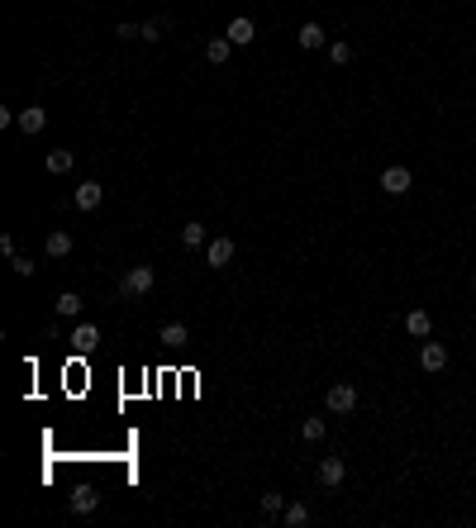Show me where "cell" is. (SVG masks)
<instances>
[{
	"instance_id": "10",
	"label": "cell",
	"mask_w": 476,
	"mask_h": 528,
	"mask_svg": "<svg viewBox=\"0 0 476 528\" xmlns=\"http://www.w3.org/2000/svg\"><path fill=\"white\" fill-rule=\"evenodd\" d=\"M405 334L428 338V334H433V314H428V309H410V314H405Z\"/></svg>"
},
{
	"instance_id": "14",
	"label": "cell",
	"mask_w": 476,
	"mask_h": 528,
	"mask_svg": "<svg viewBox=\"0 0 476 528\" xmlns=\"http://www.w3.org/2000/svg\"><path fill=\"white\" fill-rule=\"evenodd\" d=\"M72 167H77V153H67V148H53V153H48V172L53 176L72 172Z\"/></svg>"
},
{
	"instance_id": "17",
	"label": "cell",
	"mask_w": 476,
	"mask_h": 528,
	"mask_svg": "<svg viewBox=\"0 0 476 528\" xmlns=\"http://www.w3.org/2000/svg\"><path fill=\"white\" fill-rule=\"evenodd\" d=\"M167 29H172V19H167V15H162V19H148V24H139V38H143V43H158Z\"/></svg>"
},
{
	"instance_id": "2",
	"label": "cell",
	"mask_w": 476,
	"mask_h": 528,
	"mask_svg": "<svg viewBox=\"0 0 476 528\" xmlns=\"http://www.w3.org/2000/svg\"><path fill=\"white\" fill-rule=\"evenodd\" d=\"M153 281H158V276H153V267H129V272L119 276V295H124V300L148 295V290H153Z\"/></svg>"
},
{
	"instance_id": "9",
	"label": "cell",
	"mask_w": 476,
	"mask_h": 528,
	"mask_svg": "<svg viewBox=\"0 0 476 528\" xmlns=\"http://www.w3.org/2000/svg\"><path fill=\"white\" fill-rule=\"evenodd\" d=\"M419 367H424V371H443V367H448V348H443V343H424V352H419Z\"/></svg>"
},
{
	"instance_id": "16",
	"label": "cell",
	"mask_w": 476,
	"mask_h": 528,
	"mask_svg": "<svg viewBox=\"0 0 476 528\" xmlns=\"http://www.w3.org/2000/svg\"><path fill=\"white\" fill-rule=\"evenodd\" d=\"M43 253H48V257H67V253H72V233H67V229H58V233H48Z\"/></svg>"
},
{
	"instance_id": "25",
	"label": "cell",
	"mask_w": 476,
	"mask_h": 528,
	"mask_svg": "<svg viewBox=\"0 0 476 528\" xmlns=\"http://www.w3.org/2000/svg\"><path fill=\"white\" fill-rule=\"evenodd\" d=\"M10 267H15V276H33V262H29V257H10Z\"/></svg>"
},
{
	"instance_id": "12",
	"label": "cell",
	"mask_w": 476,
	"mask_h": 528,
	"mask_svg": "<svg viewBox=\"0 0 476 528\" xmlns=\"http://www.w3.org/2000/svg\"><path fill=\"white\" fill-rule=\"evenodd\" d=\"M19 128H24V133H43V128H48V110H38V105L19 110Z\"/></svg>"
},
{
	"instance_id": "7",
	"label": "cell",
	"mask_w": 476,
	"mask_h": 528,
	"mask_svg": "<svg viewBox=\"0 0 476 528\" xmlns=\"http://www.w3.org/2000/svg\"><path fill=\"white\" fill-rule=\"evenodd\" d=\"M100 200H105V186H100V181H81L77 186V209H100Z\"/></svg>"
},
{
	"instance_id": "20",
	"label": "cell",
	"mask_w": 476,
	"mask_h": 528,
	"mask_svg": "<svg viewBox=\"0 0 476 528\" xmlns=\"http://www.w3.org/2000/svg\"><path fill=\"white\" fill-rule=\"evenodd\" d=\"M162 343H167V348H181V343H190L186 324H162Z\"/></svg>"
},
{
	"instance_id": "4",
	"label": "cell",
	"mask_w": 476,
	"mask_h": 528,
	"mask_svg": "<svg viewBox=\"0 0 476 528\" xmlns=\"http://www.w3.org/2000/svg\"><path fill=\"white\" fill-rule=\"evenodd\" d=\"M410 186H414L410 167H386V172H381V191H386V195H405Z\"/></svg>"
},
{
	"instance_id": "3",
	"label": "cell",
	"mask_w": 476,
	"mask_h": 528,
	"mask_svg": "<svg viewBox=\"0 0 476 528\" xmlns=\"http://www.w3.org/2000/svg\"><path fill=\"white\" fill-rule=\"evenodd\" d=\"M224 38L234 43V48H248V43H257V24L248 15H238V19H229V29H224Z\"/></svg>"
},
{
	"instance_id": "5",
	"label": "cell",
	"mask_w": 476,
	"mask_h": 528,
	"mask_svg": "<svg viewBox=\"0 0 476 528\" xmlns=\"http://www.w3.org/2000/svg\"><path fill=\"white\" fill-rule=\"evenodd\" d=\"M205 262L210 267H229V262H234V238H210L205 243Z\"/></svg>"
},
{
	"instance_id": "24",
	"label": "cell",
	"mask_w": 476,
	"mask_h": 528,
	"mask_svg": "<svg viewBox=\"0 0 476 528\" xmlns=\"http://www.w3.org/2000/svg\"><path fill=\"white\" fill-rule=\"evenodd\" d=\"M281 510H286L281 490H267V495H262V514H281Z\"/></svg>"
},
{
	"instance_id": "8",
	"label": "cell",
	"mask_w": 476,
	"mask_h": 528,
	"mask_svg": "<svg viewBox=\"0 0 476 528\" xmlns=\"http://www.w3.org/2000/svg\"><path fill=\"white\" fill-rule=\"evenodd\" d=\"M343 476H348V466H343V457H324V462H319V480H324V485H343Z\"/></svg>"
},
{
	"instance_id": "6",
	"label": "cell",
	"mask_w": 476,
	"mask_h": 528,
	"mask_svg": "<svg viewBox=\"0 0 476 528\" xmlns=\"http://www.w3.org/2000/svg\"><path fill=\"white\" fill-rule=\"evenodd\" d=\"M95 505H100L95 485H77V490H72V500H67V510H72V514H95Z\"/></svg>"
},
{
	"instance_id": "21",
	"label": "cell",
	"mask_w": 476,
	"mask_h": 528,
	"mask_svg": "<svg viewBox=\"0 0 476 528\" xmlns=\"http://www.w3.org/2000/svg\"><path fill=\"white\" fill-rule=\"evenodd\" d=\"M281 519H286L291 528H305V524H310V510H305L301 500H296V505H286V510H281Z\"/></svg>"
},
{
	"instance_id": "1",
	"label": "cell",
	"mask_w": 476,
	"mask_h": 528,
	"mask_svg": "<svg viewBox=\"0 0 476 528\" xmlns=\"http://www.w3.org/2000/svg\"><path fill=\"white\" fill-rule=\"evenodd\" d=\"M324 405H329V414H352V409H357V385L333 381L329 390H324Z\"/></svg>"
},
{
	"instance_id": "13",
	"label": "cell",
	"mask_w": 476,
	"mask_h": 528,
	"mask_svg": "<svg viewBox=\"0 0 476 528\" xmlns=\"http://www.w3.org/2000/svg\"><path fill=\"white\" fill-rule=\"evenodd\" d=\"M53 309H58V319H77V314H81V295H77V290H63V295L53 300Z\"/></svg>"
},
{
	"instance_id": "23",
	"label": "cell",
	"mask_w": 476,
	"mask_h": 528,
	"mask_svg": "<svg viewBox=\"0 0 476 528\" xmlns=\"http://www.w3.org/2000/svg\"><path fill=\"white\" fill-rule=\"evenodd\" d=\"M329 62H333V67H348V62H352V48L343 43V38H333V43H329Z\"/></svg>"
},
{
	"instance_id": "11",
	"label": "cell",
	"mask_w": 476,
	"mask_h": 528,
	"mask_svg": "<svg viewBox=\"0 0 476 528\" xmlns=\"http://www.w3.org/2000/svg\"><path fill=\"white\" fill-rule=\"evenodd\" d=\"M95 343H100V329H95V324H77V329H72V348L77 352H91Z\"/></svg>"
},
{
	"instance_id": "15",
	"label": "cell",
	"mask_w": 476,
	"mask_h": 528,
	"mask_svg": "<svg viewBox=\"0 0 476 528\" xmlns=\"http://www.w3.org/2000/svg\"><path fill=\"white\" fill-rule=\"evenodd\" d=\"M205 57H210L215 67H224L229 57H234V43H229V38H210V43H205Z\"/></svg>"
},
{
	"instance_id": "18",
	"label": "cell",
	"mask_w": 476,
	"mask_h": 528,
	"mask_svg": "<svg viewBox=\"0 0 476 528\" xmlns=\"http://www.w3.org/2000/svg\"><path fill=\"white\" fill-rule=\"evenodd\" d=\"M296 43H301V48H324V29H319L315 19H310V24H301V33H296Z\"/></svg>"
},
{
	"instance_id": "22",
	"label": "cell",
	"mask_w": 476,
	"mask_h": 528,
	"mask_svg": "<svg viewBox=\"0 0 476 528\" xmlns=\"http://www.w3.org/2000/svg\"><path fill=\"white\" fill-rule=\"evenodd\" d=\"M324 433H329V424H324V419H305V424H301V438H305V443H319Z\"/></svg>"
},
{
	"instance_id": "19",
	"label": "cell",
	"mask_w": 476,
	"mask_h": 528,
	"mask_svg": "<svg viewBox=\"0 0 476 528\" xmlns=\"http://www.w3.org/2000/svg\"><path fill=\"white\" fill-rule=\"evenodd\" d=\"M181 243H186V248H205L210 243V233H205V224H195V219H190L186 229H181Z\"/></svg>"
}]
</instances>
